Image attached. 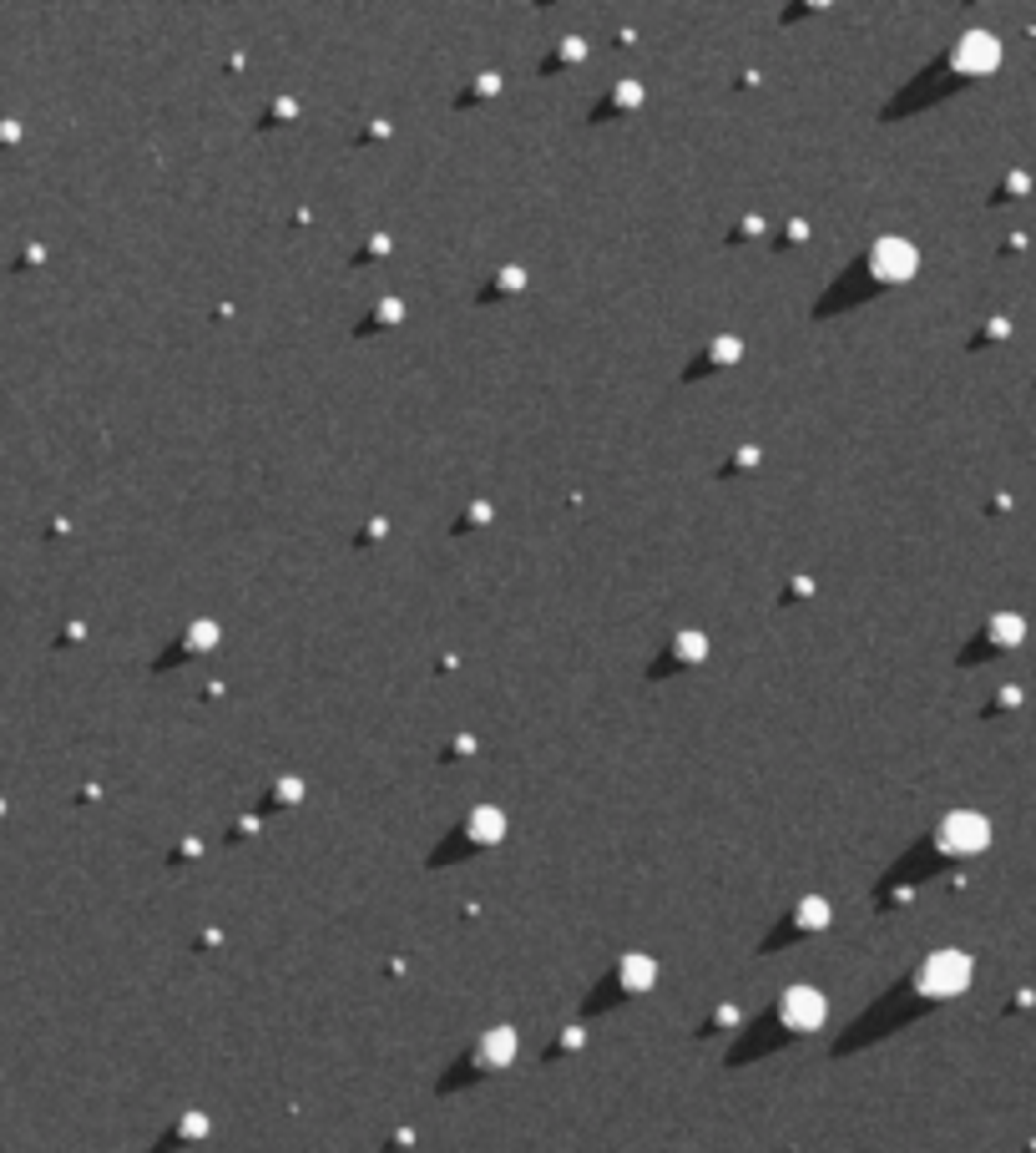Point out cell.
Here are the masks:
<instances>
[{"instance_id": "6da1fadb", "label": "cell", "mask_w": 1036, "mask_h": 1153, "mask_svg": "<svg viewBox=\"0 0 1036 1153\" xmlns=\"http://www.w3.org/2000/svg\"><path fill=\"white\" fill-rule=\"evenodd\" d=\"M562 6H233V71L278 122L374 142L562 56Z\"/></svg>"}]
</instances>
